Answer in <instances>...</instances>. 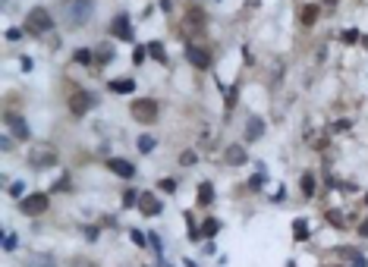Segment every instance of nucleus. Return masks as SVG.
Returning a JSON list of instances; mask_svg holds the SVG:
<instances>
[{
  "label": "nucleus",
  "mask_w": 368,
  "mask_h": 267,
  "mask_svg": "<svg viewBox=\"0 0 368 267\" xmlns=\"http://www.w3.org/2000/svg\"><path fill=\"white\" fill-rule=\"evenodd\" d=\"M233 104H236V88H230L227 91V107H233Z\"/></svg>",
  "instance_id": "72a5a7b5"
},
{
  "label": "nucleus",
  "mask_w": 368,
  "mask_h": 267,
  "mask_svg": "<svg viewBox=\"0 0 368 267\" xmlns=\"http://www.w3.org/2000/svg\"><path fill=\"white\" fill-rule=\"evenodd\" d=\"M3 123L13 129L16 139H29V126H25V119H19L16 114H6V116H3Z\"/></svg>",
  "instance_id": "1a4fd4ad"
},
{
  "label": "nucleus",
  "mask_w": 368,
  "mask_h": 267,
  "mask_svg": "<svg viewBox=\"0 0 368 267\" xmlns=\"http://www.w3.org/2000/svg\"><path fill=\"white\" fill-rule=\"evenodd\" d=\"M359 232H362V236H368V220H362V223H359Z\"/></svg>",
  "instance_id": "e433bc0d"
},
{
  "label": "nucleus",
  "mask_w": 368,
  "mask_h": 267,
  "mask_svg": "<svg viewBox=\"0 0 368 267\" xmlns=\"http://www.w3.org/2000/svg\"><path fill=\"white\" fill-rule=\"evenodd\" d=\"M66 22L70 25H85L88 22V16H91V0H66Z\"/></svg>",
  "instance_id": "f03ea898"
},
{
  "label": "nucleus",
  "mask_w": 368,
  "mask_h": 267,
  "mask_svg": "<svg viewBox=\"0 0 368 267\" xmlns=\"http://www.w3.org/2000/svg\"><path fill=\"white\" fill-rule=\"evenodd\" d=\"M132 242H135V245H145V236H142L139 229H132Z\"/></svg>",
  "instance_id": "f704fd0d"
},
{
  "label": "nucleus",
  "mask_w": 368,
  "mask_h": 267,
  "mask_svg": "<svg viewBox=\"0 0 368 267\" xmlns=\"http://www.w3.org/2000/svg\"><path fill=\"white\" fill-rule=\"evenodd\" d=\"M107 167L114 170L117 176H123V179H129V176L135 173V167H132V163H129V160H120V157H110V160H107Z\"/></svg>",
  "instance_id": "9b49d317"
},
{
  "label": "nucleus",
  "mask_w": 368,
  "mask_h": 267,
  "mask_svg": "<svg viewBox=\"0 0 368 267\" xmlns=\"http://www.w3.org/2000/svg\"><path fill=\"white\" fill-rule=\"evenodd\" d=\"M95 57H98V63L104 66V63H110V60H114V47H110V44H98Z\"/></svg>",
  "instance_id": "f3484780"
},
{
  "label": "nucleus",
  "mask_w": 368,
  "mask_h": 267,
  "mask_svg": "<svg viewBox=\"0 0 368 267\" xmlns=\"http://www.w3.org/2000/svg\"><path fill=\"white\" fill-rule=\"evenodd\" d=\"M6 38H10V41H16V38H22V29H10V32H6Z\"/></svg>",
  "instance_id": "c9c22d12"
},
{
  "label": "nucleus",
  "mask_w": 368,
  "mask_h": 267,
  "mask_svg": "<svg viewBox=\"0 0 368 267\" xmlns=\"http://www.w3.org/2000/svg\"><path fill=\"white\" fill-rule=\"evenodd\" d=\"M299 22H302V25H315V22H318V6H302V13H299Z\"/></svg>",
  "instance_id": "2eb2a0df"
},
{
  "label": "nucleus",
  "mask_w": 368,
  "mask_h": 267,
  "mask_svg": "<svg viewBox=\"0 0 368 267\" xmlns=\"http://www.w3.org/2000/svg\"><path fill=\"white\" fill-rule=\"evenodd\" d=\"M161 189L164 192H176V179H161Z\"/></svg>",
  "instance_id": "c85d7f7f"
},
{
  "label": "nucleus",
  "mask_w": 368,
  "mask_h": 267,
  "mask_svg": "<svg viewBox=\"0 0 368 267\" xmlns=\"http://www.w3.org/2000/svg\"><path fill=\"white\" fill-rule=\"evenodd\" d=\"M340 38H343L346 44H356V41H359V32H356V29H346V32H343V35H340Z\"/></svg>",
  "instance_id": "cd10ccee"
},
{
  "label": "nucleus",
  "mask_w": 368,
  "mask_h": 267,
  "mask_svg": "<svg viewBox=\"0 0 368 267\" xmlns=\"http://www.w3.org/2000/svg\"><path fill=\"white\" fill-rule=\"evenodd\" d=\"M76 63L88 66V63H91V50H76Z\"/></svg>",
  "instance_id": "bb28decb"
},
{
  "label": "nucleus",
  "mask_w": 368,
  "mask_h": 267,
  "mask_svg": "<svg viewBox=\"0 0 368 267\" xmlns=\"http://www.w3.org/2000/svg\"><path fill=\"white\" fill-rule=\"evenodd\" d=\"M47 204H50V198L44 192H35V195H25L19 201V211L25 214V217H38V214L47 211Z\"/></svg>",
  "instance_id": "7ed1b4c3"
},
{
  "label": "nucleus",
  "mask_w": 368,
  "mask_h": 267,
  "mask_svg": "<svg viewBox=\"0 0 368 267\" xmlns=\"http://www.w3.org/2000/svg\"><path fill=\"white\" fill-rule=\"evenodd\" d=\"M73 267H95V264H91L88 258H76V261H73Z\"/></svg>",
  "instance_id": "473e14b6"
},
{
  "label": "nucleus",
  "mask_w": 368,
  "mask_h": 267,
  "mask_svg": "<svg viewBox=\"0 0 368 267\" xmlns=\"http://www.w3.org/2000/svg\"><path fill=\"white\" fill-rule=\"evenodd\" d=\"M224 160L230 163V167H239V163H245V148H243V145H230V148L224 151Z\"/></svg>",
  "instance_id": "f8f14e48"
},
{
  "label": "nucleus",
  "mask_w": 368,
  "mask_h": 267,
  "mask_svg": "<svg viewBox=\"0 0 368 267\" xmlns=\"http://www.w3.org/2000/svg\"><path fill=\"white\" fill-rule=\"evenodd\" d=\"M132 119H139V123H155L158 119V101H151V98H139V101H132Z\"/></svg>",
  "instance_id": "20e7f679"
},
{
  "label": "nucleus",
  "mask_w": 368,
  "mask_h": 267,
  "mask_svg": "<svg viewBox=\"0 0 368 267\" xmlns=\"http://www.w3.org/2000/svg\"><path fill=\"white\" fill-rule=\"evenodd\" d=\"M139 211L148 214V217H155V214H161V201H158L155 195L145 192V195H139Z\"/></svg>",
  "instance_id": "9d476101"
},
{
  "label": "nucleus",
  "mask_w": 368,
  "mask_h": 267,
  "mask_svg": "<svg viewBox=\"0 0 368 267\" xmlns=\"http://www.w3.org/2000/svg\"><path fill=\"white\" fill-rule=\"evenodd\" d=\"M186 57H189V63H192V66H199V70H208V66H211V54H208L204 47L189 44V47H186Z\"/></svg>",
  "instance_id": "0eeeda50"
},
{
  "label": "nucleus",
  "mask_w": 368,
  "mask_h": 267,
  "mask_svg": "<svg viewBox=\"0 0 368 267\" xmlns=\"http://www.w3.org/2000/svg\"><path fill=\"white\" fill-rule=\"evenodd\" d=\"M365 201H368V198H365Z\"/></svg>",
  "instance_id": "58836bf2"
},
{
  "label": "nucleus",
  "mask_w": 368,
  "mask_h": 267,
  "mask_svg": "<svg viewBox=\"0 0 368 267\" xmlns=\"http://www.w3.org/2000/svg\"><path fill=\"white\" fill-rule=\"evenodd\" d=\"M145 54H148V47H135V54H132V63H142Z\"/></svg>",
  "instance_id": "c756f323"
},
{
  "label": "nucleus",
  "mask_w": 368,
  "mask_h": 267,
  "mask_svg": "<svg viewBox=\"0 0 368 267\" xmlns=\"http://www.w3.org/2000/svg\"><path fill=\"white\" fill-rule=\"evenodd\" d=\"M261 132H264V123H261V116H249V119H245V139H249V142L261 139Z\"/></svg>",
  "instance_id": "ddd939ff"
},
{
  "label": "nucleus",
  "mask_w": 368,
  "mask_h": 267,
  "mask_svg": "<svg viewBox=\"0 0 368 267\" xmlns=\"http://www.w3.org/2000/svg\"><path fill=\"white\" fill-rule=\"evenodd\" d=\"M148 54L158 60V63H167V54H164V44H161V41H151L148 44Z\"/></svg>",
  "instance_id": "6ab92c4d"
},
{
  "label": "nucleus",
  "mask_w": 368,
  "mask_h": 267,
  "mask_svg": "<svg viewBox=\"0 0 368 267\" xmlns=\"http://www.w3.org/2000/svg\"><path fill=\"white\" fill-rule=\"evenodd\" d=\"M202 25H204V13H202V10H189L183 32H195V29H202Z\"/></svg>",
  "instance_id": "4468645a"
},
{
  "label": "nucleus",
  "mask_w": 368,
  "mask_h": 267,
  "mask_svg": "<svg viewBox=\"0 0 368 267\" xmlns=\"http://www.w3.org/2000/svg\"><path fill=\"white\" fill-rule=\"evenodd\" d=\"M50 264H54V261H50V258H44V255H35V258L29 261V267H50Z\"/></svg>",
  "instance_id": "393cba45"
},
{
  "label": "nucleus",
  "mask_w": 368,
  "mask_h": 267,
  "mask_svg": "<svg viewBox=\"0 0 368 267\" xmlns=\"http://www.w3.org/2000/svg\"><path fill=\"white\" fill-rule=\"evenodd\" d=\"M110 32H114V38L132 41V25H129V16H117V19L110 22Z\"/></svg>",
  "instance_id": "6e6552de"
},
{
  "label": "nucleus",
  "mask_w": 368,
  "mask_h": 267,
  "mask_svg": "<svg viewBox=\"0 0 368 267\" xmlns=\"http://www.w3.org/2000/svg\"><path fill=\"white\" fill-rule=\"evenodd\" d=\"M3 248H6V252H13V248H16V236H6L3 239Z\"/></svg>",
  "instance_id": "2f4dec72"
},
{
  "label": "nucleus",
  "mask_w": 368,
  "mask_h": 267,
  "mask_svg": "<svg viewBox=\"0 0 368 267\" xmlns=\"http://www.w3.org/2000/svg\"><path fill=\"white\" fill-rule=\"evenodd\" d=\"M302 195H315V176L312 173H302Z\"/></svg>",
  "instance_id": "412c9836"
},
{
  "label": "nucleus",
  "mask_w": 368,
  "mask_h": 267,
  "mask_svg": "<svg viewBox=\"0 0 368 267\" xmlns=\"http://www.w3.org/2000/svg\"><path fill=\"white\" fill-rule=\"evenodd\" d=\"M139 151H145V154L155 151V139H151V135H142V139H139Z\"/></svg>",
  "instance_id": "b1692460"
},
{
  "label": "nucleus",
  "mask_w": 368,
  "mask_h": 267,
  "mask_svg": "<svg viewBox=\"0 0 368 267\" xmlns=\"http://www.w3.org/2000/svg\"><path fill=\"white\" fill-rule=\"evenodd\" d=\"M217 229H220V223H217V220H214V217L202 223V236H214V232H217Z\"/></svg>",
  "instance_id": "4be33fe9"
},
{
  "label": "nucleus",
  "mask_w": 368,
  "mask_h": 267,
  "mask_svg": "<svg viewBox=\"0 0 368 267\" xmlns=\"http://www.w3.org/2000/svg\"><path fill=\"white\" fill-rule=\"evenodd\" d=\"M324 3H327V6H333V3H337V0H324Z\"/></svg>",
  "instance_id": "4c0bfd02"
},
{
  "label": "nucleus",
  "mask_w": 368,
  "mask_h": 267,
  "mask_svg": "<svg viewBox=\"0 0 368 267\" xmlns=\"http://www.w3.org/2000/svg\"><path fill=\"white\" fill-rule=\"evenodd\" d=\"M195 160H199V157H195V151H183V154H179V163H183V167H192Z\"/></svg>",
  "instance_id": "a878e982"
},
{
  "label": "nucleus",
  "mask_w": 368,
  "mask_h": 267,
  "mask_svg": "<svg viewBox=\"0 0 368 267\" xmlns=\"http://www.w3.org/2000/svg\"><path fill=\"white\" fill-rule=\"evenodd\" d=\"M91 107H95V94H91V91H73L70 94V110H73L76 116L88 114Z\"/></svg>",
  "instance_id": "423d86ee"
},
{
  "label": "nucleus",
  "mask_w": 368,
  "mask_h": 267,
  "mask_svg": "<svg viewBox=\"0 0 368 267\" xmlns=\"http://www.w3.org/2000/svg\"><path fill=\"white\" fill-rule=\"evenodd\" d=\"M50 25H54V19H50V13L44 6H35L25 16V32L29 35H44V32H50Z\"/></svg>",
  "instance_id": "f257e3e1"
},
{
  "label": "nucleus",
  "mask_w": 368,
  "mask_h": 267,
  "mask_svg": "<svg viewBox=\"0 0 368 267\" xmlns=\"http://www.w3.org/2000/svg\"><path fill=\"white\" fill-rule=\"evenodd\" d=\"M132 201H139V195H135V192H132V189H129V192H126V195H123V204H132Z\"/></svg>",
  "instance_id": "7c9ffc66"
},
{
  "label": "nucleus",
  "mask_w": 368,
  "mask_h": 267,
  "mask_svg": "<svg viewBox=\"0 0 368 267\" xmlns=\"http://www.w3.org/2000/svg\"><path fill=\"white\" fill-rule=\"evenodd\" d=\"M29 163H32V167H54V163H57V151L50 148V145H35V148L29 151Z\"/></svg>",
  "instance_id": "39448f33"
},
{
  "label": "nucleus",
  "mask_w": 368,
  "mask_h": 267,
  "mask_svg": "<svg viewBox=\"0 0 368 267\" xmlns=\"http://www.w3.org/2000/svg\"><path fill=\"white\" fill-rule=\"evenodd\" d=\"M327 220L333 223V227H346V217L340 211H327Z\"/></svg>",
  "instance_id": "5701e85b"
},
{
  "label": "nucleus",
  "mask_w": 368,
  "mask_h": 267,
  "mask_svg": "<svg viewBox=\"0 0 368 267\" xmlns=\"http://www.w3.org/2000/svg\"><path fill=\"white\" fill-rule=\"evenodd\" d=\"M132 88H135L132 79H114V82H110V91H117V94H129Z\"/></svg>",
  "instance_id": "dca6fc26"
},
{
  "label": "nucleus",
  "mask_w": 368,
  "mask_h": 267,
  "mask_svg": "<svg viewBox=\"0 0 368 267\" xmlns=\"http://www.w3.org/2000/svg\"><path fill=\"white\" fill-rule=\"evenodd\" d=\"M293 236H296V239H309V223H305V220H296V223H293Z\"/></svg>",
  "instance_id": "aec40b11"
},
{
  "label": "nucleus",
  "mask_w": 368,
  "mask_h": 267,
  "mask_svg": "<svg viewBox=\"0 0 368 267\" xmlns=\"http://www.w3.org/2000/svg\"><path fill=\"white\" fill-rule=\"evenodd\" d=\"M214 201V189H211V183H202L199 186V204H211Z\"/></svg>",
  "instance_id": "a211bd4d"
}]
</instances>
